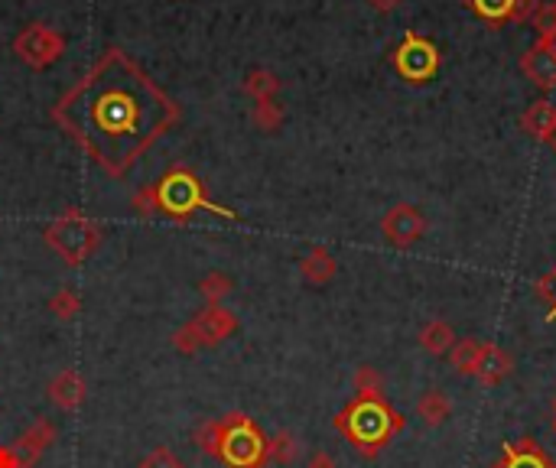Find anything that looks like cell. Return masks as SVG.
<instances>
[{"instance_id": "cell-1", "label": "cell", "mask_w": 556, "mask_h": 468, "mask_svg": "<svg viewBox=\"0 0 556 468\" xmlns=\"http://www.w3.org/2000/svg\"><path fill=\"white\" fill-rule=\"evenodd\" d=\"M49 114L95 166L121 179L179 124L183 108L124 49L111 46Z\"/></svg>"}, {"instance_id": "cell-2", "label": "cell", "mask_w": 556, "mask_h": 468, "mask_svg": "<svg viewBox=\"0 0 556 468\" xmlns=\"http://www.w3.org/2000/svg\"><path fill=\"white\" fill-rule=\"evenodd\" d=\"M335 429H339L365 459H374V455L404 429V416H400L384 397L378 400L355 397L339 416H335Z\"/></svg>"}, {"instance_id": "cell-3", "label": "cell", "mask_w": 556, "mask_h": 468, "mask_svg": "<svg viewBox=\"0 0 556 468\" xmlns=\"http://www.w3.org/2000/svg\"><path fill=\"white\" fill-rule=\"evenodd\" d=\"M153 192H157V212L163 218L173 221H189L196 212H212L218 218L235 221L238 215L231 208L215 205L209 195H205L199 176L192 173L189 166H170L160 176V182H153Z\"/></svg>"}, {"instance_id": "cell-4", "label": "cell", "mask_w": 556, "mask_h": 468, "mask_svg": "<svg viewBox=\"0 0 556 468\" xmlns=\"http://www.w3.org/2000/svg\"><path fill=\"white\" fill-rule=\"evenodd\" d=\"M101 238H105V228H101L95 218L79 212V208H66V212L49 221L43 231V241L49 244V251H56L69 267L85 264V260L98 251Z\"/></svg>"}, {"instance_id": "cell-5", "label": "cell", "mask_w": 556, "mask_h": 468, "mask_svg": "<svg viewBox=\"0 0 556 468\" xmlns=\"http://www.w3.org/2000/svg\"><path fill=\"white\" fill-rule=\"evenodd\" d=\"M215 459L228 468H264L267 465V436L251 416L228 413L218 420V446Z\"/></svg>"}, {"instance_id": "cell-6", "label": "cell", "mask_w": 556, "mask_h": 468, "mask_svg": "<svg viewBox=\"0 0 556 468\" xmlns=\"http://www.w3.org/2000/svg\"><path fill=\"white\" fill-rule=\"evenodd\" d=\"M394 69L410 85H423L439 72V49L430 36H420L417 30H407L394 52Z\"/></svg>"}, {"instance_id": "cell-7", "label": "cell", "mask_w": 556, "mask_h": 468, "mask_svg": "<svg viewBox=\"0 0 556 468\" xmlns=\"http://www.w3.org/2000/svg\"><path fill=\"white\" fill-rule=\"evenodd\" d=\"M14 52L27 69L43 72L62 59V52H66V36L53 30L49 23H30L14 36Z\"/></svg>"}, {"instance_id": "cell-8", "label": "cell", "mask_w": 556, "mask_h": 468, "mask_svg": "<svg viewBox=\"0 0 556 468\" xmlns=\"http://www.w3.org/2000/svg\"><path fill=\"white\" fill-rule=\"evenodd\" d=\"M381 234H384V241L391 244V247H400V251H407V247H413L426 234V218H423V212H420L417 205L397 202L394 208H387V212H384Z\"/></svg>"}, {"instance_id": "cell-9", "label": "cell", "mask_w": 556, "mask_h": 468, "mask_svg": "<svg viewBox=\"0 0 556 468\" xmlns=\"http://www.w3.org/2000/svg\"><path fill=\"white\" fill-rule=\"evenodd\" d=\"M189 332L196 335L199 348H209V345H222L225 338L238 329V319L235 312L225 309V306H205L196 319H189Z\"/></svg>"}, {"instance_id": "cell-10", "label": "cell", "mask_w": 556, "mask_h": 468, "mask_svg": "<svg viewBox=\"0 0 556 468\" xmlns=\"http://www.w3.org/2000/svg\"><path fill=\"white\" fill-rule=\"evenodd\" d=\"M521 72L527 75V82H534L543 91L556 88V46L547 39H537L524 56H521Z\"/></svg>"}, {"instance_id": "cell-11", "label": "cell", "mask_w": 556, "mask_h": 468, "mask_svg": "<svg viewBox=\"0 0 556 468\" xmlns=\"http://www.w3.org/2000/svg\"><path fill=\"white\" fill-rule=\"evenodd\" d=\"M491 468H556V462L550 459V452L543 449L537 439L521 436L514 442H504L501 459Z\"/></svg>"}, {"instance_id": "cell-12", "label": "cell", "mask_w": 556, "mask_h": 468, "mask_svg": "<svg viewBox=\"0 0 556 468\" xmlns=\"http://www.w3.org/2000/svg\"><path fill=\"white\" fill-rule=\"evenodd\" d=\"M85 397H88V384L75 368L59 371L53 381H49V400H53L59 410H79Z\"/></svg>"}, {"instance_id": "cell-13", "label": "cell", "mask_w": 556, "mask_h": 468, "mask_svg": "<svg viewBox=\"0 0 556 468\" xmlns=\"http://www.w3.org/2000/svg\"><path fill=\"white\" fill-rule=\"evenodd\" d=\"M511 371H514L511 351H504V348L495 345V342H485L482 361H478V368H475V381H482L485 387H495V384H501Z\"/></svg>"}, {"instance_id": "cell-14", "label": "cell", "mask_w": 556, "mask_h": 468, "mask_svg": "<svg viewBox=\"0 0 556 468\" xmlns=\"http://www.w3.org/2000/svg\"><path fill=\"white\" fill-rule=\"evenodd\" d=\"M56 436H59V429H56L53 420H36V423L27 429V433H20V439H17L14 449L20 452V459L27 462V468H30L49 446H53Z\"/></svg>"}, {"instance_id": "cell-15", "label": "cell", "mask_w": 556, "mask_h": 468, "mask_svg": "<svg viewBox=\"0 0 556 468\" xmlns=\"http://www.w3.org/2000/svg\"><path fill=\"white\" fill-rule=\"evenodd\" d=\"M521 127L527 130L530 137H537L543 143H550L556 137V104L550 98L534 101L530 108L521 114Z\"/></svg>"}, {"instance_id": "cell-16", "label": "cell", "mask_w": 556, "mask_h": 468, "mask_svg": "<svg viewBox=\"0 0 556 468\" xmlns=\"http://www.w3.org/2000/svg\"><path fill=\"white\" fill-rule=\"evenodd\" d=\"M339 273V260L332 257V251L326 247H313L303 260H300V277L313 286H326L332 283V277Z\"/></svg>"}, {"instance_id": "cell-17", "label": "cell", "mask_w": 556, "mask_h": 468, "mask_svg": "<svg viewBox=\"0 0 556 468\" xmlns=\"http://www.w3.org/2000/svg\"><path fill=\"white\" fill-rule=\"evenodd\" d=\"M482 348H485L482 338H459V342L452 345V351H449L452 371L462 374V377H475L478 361H482Z\"/></svg>"}, {"instance_id": "cell-18", "label": "cell", "mask_w": 556, "mask_h": 468, "mask_svg": "<svg viewBox=\"0 0 556 468\" xmlns=\"http://www.w3.org/2000/svg\"><path fill=\"white\" fill-rule=\"evenodd\" d=\"M417 416L430 429H436V426H443L452 416V403H449V397L443 394V390L433 387V390H426V394L417 400Z\"/></svg>"}, {"instance_id": "cell-19", "label": "cell", "mask_w": 556, "mask_h": 468, "mask_svg": "<svg viewBox=\"0 0 556 468\" xmlns=\"http://www.w3.org/2000/svg\"><path fill=\"white\" fill-rule=\"evenodd\" d=\"M420 345L423 351H430V355H449L452 345H456V332H452L449 322L433 319L420 329Z\"/></svg>"}, {"instance_id": "cell-20", "label": "cell", "mask_w": 556, "mask_h": 468, "mask_svg": "<svg viewBox=\"0 0 556 468\" xmlns=\"http://www.w3.org/2000/svg\"><path fill=\"white\" fill-rule=\"evenodd\" d=\"M280 91V78L270 69H251L244 75V95L251 101H274Z\"/></svg>"}, {"instance_id": "cell-21", "label": "cell", "mask_w": 556, "mask_h": 468, "mask_svg": "<svg viewBox=\"0 0 556 468\" xmlns=\"http://www.w3.org/2000/svg\"><path fill=\"white\" fill-rule=\"evenodd\" d=\"M469 7L475 10L478 20L501 26V23H514L517 0H469Z\"/></svg>"}, {"instance_id": "cell-22", "label": "cell", "mask_w": 556, "mask_h": 468, "mask_svg": "<svg viewBox=\"0 0 556 468\" xmlns=\"http://www.w3.org/2000/svg\"><path fill=\"white\" fill-rule=\"evenodd\" d=\"M296 455H300V439L287 429H280L274 439H267V462L274 465H293Z\"/></svg>"}, {"instance_id": "cell-23", "label": "cell", "mask_w": 556, "mask_h": 468, "mask_svg": "<svg viewBox=\"0 0 556 468\" xmlns=\"http://www.w3.org/2000/svg\"><path fill=\"white\" fill-rule=\"evenodd\" d=\"M355 397H371V400L384 397V377L378 368L361 364V368L355 371Z\"/></svg>"}, {"instance_id": "cell-24", "label": "cell", "mask_w": 556, "mask_h": 468, "mask_svg": "<svg viewBox=\"0 0 556 468\" xmlns=\"http://www.w3.org/2000/svg\"><path fill=\"white\" fill-rule=\"evenodd\" d=\"M283 108L277 101H254V111H251V121H254V127H261L264 134H274V130H280V124H283Z\"/></svg>"}, {"instance_id": "cell-25", "label": "cell", "mask_w": 556, "mask_h": 468, "mask_svg": "<svg viewBox=\"0 0 556 468\" xmlns=\"http://www.w3.org/2000/svg\"><path fill=\"white\" fill-rule=\"evenodd\" d=\"M235 290V283H231L228 273H209V277H202L199 283V293L205 296V303L209 306H222V299Z\"/></svg>"}, {"instance_id": "cell-26", "label": "cell", "mask_w": 556, "mask_h": 468, "mask_svg": "<svg viewBox=\"0 0 556 468\" xmlns=\"http://www.w3.org/2000/svg\"><path fill=\"white\" fill-rule=\"evenodd\" d=\"M49 309H53L62 322H69L82 312V296L75 293L72 286H62V290H56L53 299H49Z\"/></svg>"}, {"instance_id": "cell-27", "label": "cell", "mask_w": 556, "mask_h": 468, "mask_svg": "<svg viewBox=\"0 0 556 468\" xmlns=\"http://www.w3.org/2000/svg\"><path fill=\"white\" fill-rule=\"evenodd\" d=\"M534 293L543 299V303H547V319H553L556 322V264L550 267V273H543V277L537 280V286H534Z\"/></svg>"}, {"instance_id": "cell-28", "label": "cell", "mask_w": 556, "mask_h": 468, "mask_svg": "<svg viewBox=\"0 0 556 468\" xmlns=\"http://www.w3.org/2000/svg\"><path fill=\"white\" fill-rule=\"evenodd\" d=\"M137 468H186V465H183V459H176V452H173V449L157 446L153 452H147L144 459H140Z\"/></svg>"}, {"instance_id": "cell-29", "label": "cell", "mask_w": 556, "mask_h": 468, "mask_svg": "<svg viewBox=\"0 0 556 468\" xmlns=\"http://www.w3.org/2000/svg\"><path fill=\"white\" fill-rule=\"evenodd\" d=\"M534 26H537V39H550L556 36V0L553 4H543L537 10V17H534Z\"/></svg>"}, {"instance_id": "cell-30", "label": "cell", "mask_w": 556, "mask_h": 468, "mask_svg": "<svg viewBox=\"0 0 556 468\" xmlns=\"http://www.w3.org/2000/svg\"><path fill=\"white\" fill-rule=\"evenodd\" d=\"M131 208L140 215V218H153V215H160L157 212V192H153V186H144L137 195H134V202Z\"/></svg>"}, {"instance_id": "cell-31", "label": "cell", "mask_w": 556, "mask_h": 468, "mask_svg": "<svg viewBox=\"0 0 556 468\" xmlns=\"http://www.w3.org/2000/svg\"><path fill=\"white\" fill-rule=\"evenodd\" d=\"M196 442H199V449H202V452L215 455V446H218V420L202 423V426L196 429Z\"/></svg>"}, {"instance_id": "cell-32", "label": "cell", "mask_w": 556, "mask_h": 468, "mask_svg": "<svg viewBox=\"0 0 556 468\" xmlns=\"http://www.w3.org/2000/svg\"><path fill=\"white\" fill-rule=\"evenodd\" d=\"M173 345L183 351V355H196V351H199V342H196V335L189 332V325H183V329L173 335Z\"/></svg>"}, {"instance_id": "cell-33", "label": "cell", "mask_w": 556, "mask_h": 468, "mask_svg": "<svg viewBox=\"0 0 556 468\" xmlns=\"http://www.w3.org/2000/svg\"><path fill=\"white\" fill-rule=\"evenodd\" d=\"M540 10V0H517V10H514V23H527L534 20Z\"/></svg>"}, {"instance_id": "cell-34", "label": "cell", "mask_w": 556, "mask_h": 468, "mask_svg": "<svg viewBox=\"0 0 556 468\" xmlns=\"http://www.w3.org/2000/svg\"><path fill=\"white\" fill-rule=\"evenodd\" d=\"M0 468H27V462H23L20 452L10 446V449H0Z\"/></svg>"}, {"instance_id": "cell-35", "label": "cell", "mask_w": 556, "mask_h": 468, "mask_svg": "<svg viewBox=\"0 0 556 468\" xmlns=\"http://www.w3.org/2000/svg\"><path fill=\"white\" fill-rule=\"evenodd\" d=\"M306 468H335V459L329 452H313V455H309Z\"/></svg>"}, {"instance_id": "cell-36", "label": "cell", "mask_w": 556, "mask_h": 468, "mask_svg": "<svg viewBox=\"0 0 556 468\" xmlns=\"http://www.w3.org/2000/svg\"><path fill=\"white\" fill-rule=\"evenodd\" d=\"M368 4L378 13H391V10H397L400 4H404V0H368Z\"/></svg>"}, {"instance_id": "cell-37", "label": "cell", "mask_w": 556, "mask_h": 468, "mask_svg": "<svg viewBox=\"0 0 556 468\" xmlns=\"http://www.w3.org/2000/svg\"><path fill=\"white\" fill-rule=\"evenodd\" d=\"M550 413H556V394H553V400H550Z\"/></svg>"}, {"instance_id": "cell-38", "label": "cell", "mask_w": 556, "mask_h": 468, "mask_svg": "<svg viewBox=\"0 0 556 468\" xmlns=\"http://www.w3.org/2000/svg\"><path fill=\"white\" fill-rule=\"evenodd\" d=\"M550 426H553V433H556V413H553V420H550Z\"/></svg>"}, {"instance_id": "cell-39", "label": "cell", "mask_w": 556, "mask_h": 468, "mask_svg": "<svg viewBox=\"0 0 556 468\" xmlns=\"http://www.w3.org/2000/svg\"><path fill=\"white\" fill-rule=\"evenodd\" d=\"M550 147H553V150H556V137H553V140H550Z\"/></svg>"}, {"instance_id": "cell-40", "label": "cell", "mask_w": 556, "mask_h": 468, "mask_svg": "<svg viewBox=\"0 0 556 468\" xmlns=\"http://www.w3.org/2000/svg\"><path fill=\"white\" fill-rule=\"evenodd\" d=\"M550 43H553V46H556V36H553V39H550Z\"/></svg>"}]
</instances>
